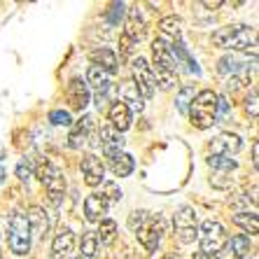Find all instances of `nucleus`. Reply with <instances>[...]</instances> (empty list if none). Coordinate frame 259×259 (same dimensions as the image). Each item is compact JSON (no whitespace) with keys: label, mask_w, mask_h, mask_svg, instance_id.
<instances>
[{"label":"nucleus","mask_w":259,"mask_h":259,"mask_svg":"<svg viewBox=\"0 0 259 259\" xmlns=\"http://www.w3.org/2000/svg\"><path fill=\"white\" fill-rule=\"evenodd\" d=\"M7 243L14 254H28L30 250V227L26 215L21 212H12L7 220Z\"/></svg>","instance_id":"obj_5"},{"label":"nucleus","mask_w":259,"mask_h":259,"mask_svg":"<svg viewBox=\"0 0 259 259\" xmlns=\"http://www.w3.org/2000/svg\"><path fill=\"white\" fill-rule=\"evenodd\" d=\"M159 30H161V40L163 45H168V47H173L175 42H180V33H182V19L175 17V14H170V17H163L161 21H159Z\"/></svg>","instance_id":"obj_15"},{"label":"nucleus","mask_w":259,"mask_h":259,"mask_svg":"<svg viewBox=\"0 0 259 259\" xmlns=\"http://www.w3.org/2000/svg\"><path fill=\"white\" fill-rule=\"evenodd\" d=\"M98 145L103 147V152H105V157H115V154H119L121 150H124V138H121V133H117L115 128L110 126V124H103L101 128H98Z\"/></svg>","instance_id":"obj_11"},{"label":"nucleus","mask_w":259,"mask_h":259,"mask_svg":"<svg viewBox=\"0 0 259 259\" xmlns=\"http://www.w3.org/2000/svg\"><path fill=\"white\" fill-rule=\"evenodd\" d=\"M0 259H3V252H0Z\"/></svg>","instance_id":"obj_42"},{"label":"nucleus","mask_w":259,"mask_h":259,"mask_svg":"<svg viewBox=\"0 0 259 259\" xmlns=\"http://www.w3.org/2000/svg\"><path fill=\"white\" fill-rule=\"evenodd\" d=\"M231 220H234V224H238L243 231H247V234H257L259 231V220L254 212H236Z\"/></svg>","instance_id":"obj_27"},{"label":"nucleus","mask_w":259,"mask_h":259,"mask_svg":"<svg viewBox=\"0 0 259 259\" xmlns=\"http://www.w3.org/2000/svg\"><path fill=\"white\" fill-rule=\"evenodd\" d=\"M152 56H154V66L152 75H154V84H159L161 89H173V84H178V75H175V61L170 56L168 45H163L161 40L152 42Z\"/></svg>","instance_id":"obj_1"},{"label":"nucleus","mask_w":259,"mask_h":259,"mask_svg":"<svg viewBox=\"0 0 259 259\" xmlns=\"http://www.w3.org/2000/svg\"><path fill=\"white\" fill-rule=\"evenodd\" d=\"M163 259H173V257H163Z\"/></svg>","instance_id":"obj_41"},{"label":"nucleus","mask_w":259,"mask_h":259,"mask_svg":"<svg viewBox=\"0 0 259 259\" xmlns=\"http://www.w3.org/2000/svg\"><path fill=\"white\" fill-rule=\"evenodd\" d=\"M75 259H82V257H75Z\"/></svg>","instance_id":"obj_43"},{"label":"nucleus","mask_w":259,"mask_h":259,"mask_svg":"<svg viewBox=\"0 0 259 259\" xmlns=\"http://www.w3.org/2000/svg\"><path fill=\"white\" fill-rule=\"evenodd\" d=\"M131 72H133V84L138 89V94L143 98H152L154 91H157V84H154V75H152V68L145 59H133L131 63Z\"/></svg>","instance_id":"obj_9"},{"label":"nucleus","mask_w":259,"mask_h":259,"mask_svg":"<svg viewBox=\"0 0 259 259\" xmlns=\"http://www.w3.org/2000/svg\"><path fill=\"white\" fill-rule=\"evenodd\" d=\"M108 163H110V170H112L117 178H126V175H131L133 168H136V161H133V157L126 154V152H119L115 157H110Z\"/></svg>","instance_id":"obj_23"},{"label":"nucleus","mask_w":259,"mask_h":259,"mask_svg":"<svg viewBox=\"0 0 259 259\" xmlns=\"http://www.w3.org/2000/svg\"><path fill=\"white\" fill-rule=\"evenodd\" d=\"M189 119L196 128H210L217 124V94L210 89H203L194 96L192 105H189Z\"/></svg>","instance_id":"obj_2"},{"label":"nucleus","mask_w":259,"mask_h":259,"mask_svg":"<svg viewBox=\"0 0 259 259\" xmlns=\"http://www.w3.org/2000/svg\"><path fill=\"white\" fill-rule=\"evenodd\" d=\"M231 182L234 180L229 178V173H212V178H210V185L217 189H227Z\"/></svg>","instance_id":"obj_34"},{"label":"nucleus","mask_w":259,"mask_h":259,"mask_svg":"<svg viewBox=\"0 0 259 259\" xmlns=\"http://www.w3.org/2000/svg\"><path fill=\"white\" fill-rule=\"evenodd\" d=\"M72 250H75V234H72V229L63 227V229L54 236V243H52V259H68Z\"/></svg>","instance_id":"obj_14"},{"label":"nucleus","mask_w":259,"mask_h":259,"mask_svg":"<svg viewBox=\"0 0 259 259\" xmlns=\"http://www.w3.org/2000/svg\"><path fill=\"white\" fill-rule=\"evenodd\" d=\"M110 77H112L110 72L101 70V68H96V66H89V70H87V82L96 89V94H98V91H108ZM89 84H87V87H89Z\"/></svg>","instance_id":"obj_24"},{"label":"nucleus","mask_w":259,"mask_h":259,"mask_svg":"<svg viewBox=\"0 0 259 259\" xmlns=\"http://www.w3.org/2000/svg\"><path fill=\"white\" fill-rule=\"evenodd\" d=\"M89 59H91V66L101 68V70L110 72V75H112V72H117V54L110 47L94 49V52L89 54Z\"/></svg>","instance_id":"obj_20"},{"label":"nucleus","mask_w":259,"mask_h":259,"mask_svg":"<svg viewBox=\"0 0 259 259\" xmlns=\"http://www.w3.org/2000/svg\"><path fill=\"white\" fill-rule=\"evenodd\" d=\"M231 252H234V257L236 259H243V257H247V252H250V238L247 236H243V234H238V236H231Z\"/></svg>","instance_id":"obj_30"},{"label":"nucleus","mask_w":259,"mask_h":259,"mask_svg":"<svg viewBox=\"0 0 259 259\" xmlns=\"http://www.w3.org/2000/svg\"><path fill=\"white\" fill-rule=\"evenodd\" d=\"M119 103H124L128 110H136V112H140V110L145 108L143 96L138 94V89H136L133 82H124V84L119 87Z\"/></svg>","instance_id":"obj_22"},{"label":"nucleus","mask_w":259,"mask_h":259,"mask_svg":"<svg viewBox=\"0 0 259 259\" xmlns=\"http://www.w3.org/2000/svg\"><path fill=\"white\" fill-rule=\"evenodd\" d=\"M243 147V140L236 136V133H220L217 138H212L208 143V152H210V157H234L238 154Z\"/></svg>","instance_id":"obj_10"},{"label":"nucleus","mask_w":259,"mask_h":259,"mask_svg":"<svg viewBox=\"0 0 259 259\" xmlns=\"http://www.w3.org/2000/svg\"><path fill=\"white\" fill-rule=\"evenodd\" d=\"M252 163H254V166L259 163V145L257 143L252 145Z\"/></svg>","instance_id":"obj_38"},{"label":"nucleus","mask_w":259,"mask_h":259,"mask_svg":"<svg viewBox=\"0 0 259 259\" xmlns=\"http://www.w3.org/2000/svg\"><path fill=\"white\" fill-rule=\"evenodd\" d=\"M105 212H108V203L98 192L89 194L84 199V217L87 222H101L105 220Z\"/></svg>","instance_id":"obj_18"},{"label":"nucleus","mask_w":259,"mask_h":259,"mask_svg":"<svg viewBox=\"0 0 259 259\" xmlns=\"http://www.w3.org/2000/svg\"><path fill=\"white\" fill-rule=\"evenodd\" d=\"M145 19L143 14H140L138 7H133V10H128V17H126V28H124V33L121 35H126L128 40H133V42L138 45L140 40L145 37Z\"/></svg>","instance_id":"obj_17"},{"label":"nucleus","mask_w":259,"mask_h":259,"mask_svg":"<svg viewBox=\"0 0 259 259\" xmlns=\"http://www.w3.org/2000/svg\"><path fill=\"white\" fill-rule=\"evenodd\" d=\"M66 96H68V103H70V108L72 110H82L89 105V87H87V82L82 77H72L70 79V84H68V91H66Z\"/></svg>","instance_id":"obj_13"},{"label":"nucleus","mask_w":259,"mask_h":259,"mask_svg":"<svg viewBox=\"0 0 259 259\" xmlns=\"http://www.w3.org/2000/svg\"><path fill=\"white\" fill-rule=\"evenodd\" d=\"M30 175H33V170H30L28 163H19V166H17V178H19V180L28 182V180H30Z\"/></svg>","instance_id":"obj_36"},{"label":"nucleus","mask_w":259,"mask_h":259,"mask_svg":"<svg viewBox=\"0 0 259 259\" xmlns=\"http://www.w3.org/2000/svg\"><path fill=\"white\" fill-rule=\"evenodd\" d=\"M199 243H201V252L215 257V254L224 252L229 238H227L224 227L217 222V220H205L199 229Z\"/></svg>","instance_id":"obj_6"},{"label":"nucleus","mask_w":259,"mask_h":259,"mask_svg":"<svg viewBox=\"0 0 259 259\" xmlns=\"http://www.w3.org/2000/svg\"><path fill=\"white\" fill-rule=\"evenodd\" d=\"M98 194L105 199V203H108V205L121 199V189L117 187L115 182H105V180H103V192H98Z\"/></svg>","instance_id":"obj_31"},{"label":"nucleus","mask_w":259,"mask_h":259,"mask_svg":"<svg viewBox=\"0 0 259 259\" xmlns=\"http://www.w3.org/2000/svg\"><path fill=\"white\" fill-rule=\"evenodd\" d=\"M203 7H210V10H215V7H222V0H215V3H210V0H205Z\"/></svg>","instance_id":"obj_39"},{"label":"nucleus","mask_w":259,"mask_h":259,"mask_svg":"<svg viewBox=\"0 0 259 259\" xmlns=\"http://www.w3.org/2000/svg\"><path fill=\"white\" fill-rule=\"evenodd\" d=\"M194 259H215V257H210V254H205V252H196Z\"/></svg>","instance_id":"obj_40"},{"label":"nucleus","mask_w":259,"mask_h":259,"mask_svg":"<svg viewBox=\"0 0 259 259\" xmlns=\"http://www.w3.org/2000/svg\"><path fill=\"white\" fill-rule=\"evenodd\" d=\"M37 178H40V182H42L45 189H47L52 203L59 205L61 199H63V194H66V178H63V173L56 168L54 163L45 161L42 166L37 168Z\"/></svg>","instance_id":"obj_8"},{"label":"nucleus","mask_w":259,"mask_h":259,"mask_svg":"<svg viewBox=\"0 0 259 259\" xmlns=\"http://www.w3.org/2000/svg\"><path fill=\"white\" fill-rule=\"evenodd\" d=\"M245 196H247V199H250V201H252L254 205H257V185H252V187L247 189V192H245Z\"/></svg>","instance_id":"obj_37"},{"label":"nucleus","mask_w":259,"mask_h":259,"mask_svg":"<svg viewBox=\"0 0 259 259\" xmlns=\"http://www.w3.org/2000/svg\"><path fill=\"white\" fill-rule=\"evenodd\" d=\"M91 117H82L79 121H72L70 124V136H68V145L72 150H79L82 145L87 143V136H89V128H91Z\"/></svg>","instance_id":"obj_21"},{"label":"nucleus","mask_w":259,"mask_h":259,"mask_svg":"<svg viewBox=\"0 0 259 259\" xmlns=\"http://www.w3.org/2000/svg\"><path fill=\"white\" fill-rule=\"evenodd\" d=\"M131 229H136L140 245L145 250H157L159 241H161V220L154 215H147V212H133L131 217Z\"/></svg>","instance_id":"obj_4"},{"label":"nucleus","mask_w":259,"mask_h":259,"mask_svg":"<svg viewBox=\"0 0 259 259\" xmlns=\"http://www.w3.org/2000/svg\"><path fill=\"white\" fill-rule=\"evenodd\" d=\"M108 119H110V126L115 128L117 133H124L128 126H131V110L124 105V103H112L108 110Z\"/></svg>","instance_id":"obj_16"},{"label":"nucleus","mask_w":259,"mask_h":259,"mask_svg":"<svg viewBox=\"0 0 259 259\" xmlns=\"http://www.w3.org/2000/svg\"><path fill=\"white\" fill-rule=\"evenodd\" d=\"M82 175H84V182L89 187H98L105 180V166L96 154H87L82 159Z\"/></svg>","instance_id":"obj_12"},{"label":"nucleus","mask_w":259,"mask_h":259,"mask_svg":"<svg viewBox=\"0 0 259 259\" xmlns=\"http://www.w3.org/2000/svg\"><path fill=\"white\" fill-rule=\"evenodd\" d=\"M173 227L178 234V241L182 245H189L199 238V222H196V212L192 205H182L173 215Z\"/></svg>","instance_id":"obj_7"},{"label":"nucleus","mask_w":259,"mask_h":259,"mask_svg":"<svg viewBox=\"0 0 259 259\" xmlns=\"http://www.w3.org/2000/svg\"><path fill=\"white\" fill-rule=\"evenodd\" d=\"M98 238H96V231H87L79 241V252H82V259H94L98 254Z\"/></svg>","instance_id":"obj_25"},{"label":"nucleus","mask_w":259,"mask_h":259,"mask_svg":"<svg viewBox=\"0 0 259 259\" xmlns=\"http://www.w3.org/2000/svg\"><path fill=\"white\" fill-rule=\"evenodd\" d=\"M212 42H215V47H222V49L245 52V49L254 47V30L241 24L224 26V28H217L212 33Z\"/></svg>","instance_id":"obj_3"},{"label":"nucleus","mask_w":259,"mask_h":259,"mask_svg":"<svg viewBox=\"0 0 259 259\" xmlns=\"http://www.w3.org/2000/svg\"><path fill=\"white\" fill-rule=\"evenodd\" d=\"M245 110H247V115L252 117V119H257V115H259V110H257V91H252V94L245 98Z\"/></svg>","instance_id":"obj_35"},{"label":"nucleus","mask_w":259,"mask_h":259,"mask_svg":"<svg viewBox=\"0 0 259 259\" xmlns=\"http://www.w3.org/2000/svg\"><path fill=\"white\" fill-rule=\"evenodd\" d=\"M194 96H196V91H194V87H182L180 91H178V96H175V108L180 110L182 115H187L189 112V105H192Z\"/></svg>","instance_id":"obj_28"},{"label":"nucleus","mask_w":259,"mask_h":259,"mask_svg":"<svg viewBox=\"0 0 259 259\" xmlns=\"http://www.w3.org/2000/svg\"><path fill=\"white\" fill-rule=\"evenodd\" d=\"M217 70L222 72V75H236V72H238V61L234 59V56H224L222 61H220V68H217Z\"/></svg>","instance_id":"obj_33"},{"label":"nucleus","mask_w":259,"mask_h":259,"mask_svg":"<svg viewBox=\"0 0 259 259\" xmlns=\"http://www.w3.org/2000/svg\"><path fill=\"white\" fill-rule=\"evenodd\" d=\"M208 166L212 168V173H229L236 170V159H229V157H210L208 159Z\"/></svg>","instance_id":"obj_29"},{"label":"nucleus","mask_w":259,"mask_h":259,"mask_svg":"<svg viewBox=\"0 0 259 259\" xmlns=\"http://www.w3.org/2000/svg\"><path fill=\"white\" fill-rule=\"evenodd\" d=\"M26 220H28V227L30 231H35L37 238H42L49 234V215L45 208H40V205H33L28 210V215H26Z\"/></svg>","instance_id":"obj_19"},{"label":"nucleus","mask_w":259,"mask_h":259,"mask_svg":"<svg viewBox=\"0 0 259 259\" xmlns=\"http://www.w3.org/2000/svg\"><path fill=\"white\" fill-rule=\"evenodd\" d=\"M49 121L56 124V126H70L72 124L70 115H68L66 110H52V112H49Z\"/></svg>","instance_id":"obj_32"},{"label":"nucleus","mask_w":259,"mask_h":259,"mask_svg":"<svg viewBox=\"0 0 259 259\" xmlns=\"http://www.w3.org/2000/svg\"><path fill=\"white\" fill-rule=\"evenodd\" d=\"M101 227H98V231H96V238H98V243H103V245H110V243L115 241V236H117V222L115 220H101Z\"/></svg>","instance_id":"obj_26"}]
</instances>
